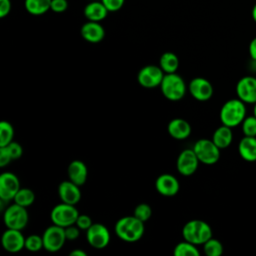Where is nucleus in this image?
Masks as SVG:
<instances>
[{
	"label": "nucleus",
	"mask_w": 256,
	"mask_h": 256,
	"mask_svg": "<svg viewBox=\"0 0 256 256\" xmlns=\"http://www.w3.org/2000/svg\"><path fill=\"white\" fill-rule=\"evenodd\" d=\"M115 234L121 240L133 243L140 240L144 234V222L137 219L134 215L120 218L114 227Z\"/></svg>",
	"instance_id": "1"
},
{
	"label": "nucleus",
	"mask_w": 256,
	"mask_h": 256,
	"mask_svg": "<svg viewBox=\"0 0 256 256\" xmlns=\"http://www.w3.org/2000/svg\"><path fill=\"white\" fill-rule=\"evenodd\" d=\"M246 117L245 103L238 99L226 101L220 110V120L223 125L235 127L243 122Z\"/></svg>",
	"instance_id": "2"
},
{
	"label": "nucleus",
	"mask_w": 256,
	"mask_h": 256,
	"mask_svg": "<svg viewBox=\"0 0 256 256\" xmlns=\"http://www.w3.org/2000/svg\"><path fill=\"white\" fill-rule=\"evenodd\" d=\"M182 236L184 240L195 245H203L212 237V229L205 221L194 219L188 221L184 225L182 229Z\"/></svg>",
	"instance_id": "3"
},
{
	"label": "nucleus",
	"mask_w": 256,
	"mask_h": 256,
	"mask_svg": "<svg viewBox=\"0 0 256 256\" xmlns=\"http://www.w3.org/2000/svg\"><path fill=\"white\" fill-rule=\"evenodd\" d=\"M163 96L170 101H179L186 94V84L183 78L175 73H167L164 75L160 84Z\"/></svg>",
	"instance_id": "4"
},
{
	"label": "nucleus",
	"mask_w": 256,
	"mask_h": 256,
	"mask_svg": "<svg viewBox=\"0 0 256 256\" xmlns=\"http://www.w3.org/2000/svg\"><path fill=\"white\" fill-rule=\"evenodd\" d=\"M78 216L79 212L75 205L64 202L55 205L50 213V219L52 223L63 228L75 224Z\"/></svg>",
	"instance_id": "5"
},
{
	"label": "nucleus",
	"mask_w": 256,
	"mask_h": 256,
	"mask_svg": "<svg viewBox=\"0 0 256 256\" xmlns=\"http://www.w3.org/2000/svg\"><path fill=\"white\" fill-rule=\"evenodd\" d=\"M29 220L26 207L16 203L8 206L3 214V221L7 228L22 230L27 226Z\"/></svg>",
	"instance_id": "6"
},
{
	"label": "nucleus",
	"mask_w": 256,
	"mask_h": 256,
	"mask_svg": "<svg viewBox=\"0 0 256 256\" xmlns=\"http://www.w3.org/2000/svg\"><path fill=\"white\" fill-rule=\"evenodd\" d=\"M199 161L206 165L215 164L220 158V148L209 139H200L192 148Z\"/></svg>",
	"instance_id": "7"
},
{
	"label": "nucleus",
	"mask_w": 256,
	"mask_h": 256,
	"mask_svg": "<svg viewBox=\"0 0 256 256\" xmlns=\"http://www.w3.org/2000/svg\"><path fill=\"white\" fill-rule=\"evenodd\" d=\"M44 249L49 252L59 251L66 242L65 230L58 225H51L45 229L42 235Z\"/></svg>",
	"instance_id": "8"
},
{
	"label": "nucleus",
	"mask_w": 256,
	"mask_h": 256,
	"mask_svg": "<svg viewBox=\"0 0 256 256\" xmlns=\"http://www.w3.org/2000/svg\"><path fill=\"white\" fill-rule=\"evenodd\" d=\"M165 73L156 65H146L140 69L137 75L138 83L144 88H155L160 86Z\"/></svg>",
	"instance_id": "9"
},
{
	"label": "nucleus",
	"mask_w": 256,
	"mask_h": 256,
	"mask_svg": "<svg viewBox=\"0 0 256 256\" xmlns=\"http://www.w3.org/2000/svg\"><path fill=\"white\" fill-rule=\"evenodd\" d=\"M87 242L95 249H103L110 242V232L108 228L101 223H93L86 230Z\"/></svg>",
	"instance_id": "10"
},
{
	"label": "nucleus",
	"mask_w": 256,
	"mask_h": 256,
	"mask_svg": "<svg viewBox=\"0 0 256 256\" xmlns=\"http://www.w3.org/2000/svg\"><path fill=\"white\" fill-rule=\"evenodd\" d=\"M20 189L18 177L12 172H3L0 175V199L6 202L13 200Z\"/></svg>",
	"instance_id": "11"
},
{
	"label": "nucleus",
	"mask_w": 256,
	"mask_h": 256,
	"mask_svg": "<svg viewBox=\"0 0 256 256\" xmlns=\"http://www.w3.org/2000/svg\"><path fill=\"white\" fill-rule=\"evenodd\" d=\"M199 162L200 161L193 149H184L178 155L176 167L181 175L190 176L197 170Z\"/></svg>",
	"instance_id": "12"
},
{
	"label": "nucleus",
	"mask_w": 256,
	"mask_h": 256,
	"mask_svg": "<svg viewBox=\"0 0 256 256\" xmlns=\"http://www.w3.org/2000/svg\"><path fill=\"white\" fill-rule=\"evenodd\" d=\"M25 238L21 230L7 228L1 237L3 248L10 253H17L25 248Z\"/></svg>",
	"instance_id": "13"
},
{
	"label": "nucleus",
	"mask_w": 256,
	"mask_h": 256,
	"mask_svg": "<svg viewBox=\"0 0 256 256\" xmlns=\"http://www.w3.org/2000/svg\"><path fill=\"white\" fill-rule=\"evenodd\" d=\"M236 93L244 103H256V78L253 76L242 77L237 82Z\"/></svg>",
	"instance_id": "14"
},
{
	"label": "nucleus",
	"mask_w": 256,
	"mask_h": 256,
	"mask_svg": "<svg viewBox=\"0 0 256 256\" xmlns=\"http://www.w3.org/2000/svg\"><path fill=\"white\" fill-rule=\"evenodd\" d=\"M188 90L192 97L198 101H207L213 95L212 84L202 77L193 78L188 85Z\"/></svg>",
	"instance_id": "15"
},
{
	"label": "nucleus",
	"mask_w": 256,
	"mask_h": 256,
	"mask_svg": "<svg viewBox=\"0 0 256 256\" xmlns=\"http://www.w3.org/2000/svg\"><path fill=\"white\" fill-rule=\"evenodd\" d=\"M155 188L159 194L171 197L178 193L180 186L178 179L174 175L164 173L157 177L155 181Z\"/></svg>",
	"instance_id": "16"
},
{
	"label": "nucleus",
	"mask_w": 256,
	"mask_h": 256,
	"mask_svg": "<svg viewBox=\"0 0 256 256\" xmlns=\"http://www.w3.org/2000/svg\"><path fill=\"white\" fill-rule=\"evenodd\" d=\"M58 195L62 202L75 205L81 199L80 186L71 180L62 181L58 186Z\"/></svg>",
	"instance_id": "17"
},
{
	"label": "nucleus",
	"mask_w": 256,
	"mask_h": 256,
	"mask_svg": "<svg viewBox=\"0 0 256 256\" xmlns=\"http://www.w3.org/2000/svg\"><path fill=\"white\" fill-rule=\"evenodd\" d=\"M82 38L89 43H99L105 37V29L100 22L87 21L80 29Z\"/></svg>",
	"instance_id": "18"
},
{
	"label": "nucleus",
	"mask_w": 256,
	"mask_h": 256,
	"mask_svg": "<svg viewBox=\"0 0 256 256\" xmlns=\"http://www.w3.org/2000/svg\"><path fill=\"white\" fill-rule=\"evenodd\" d=\"M169 135L176 140H184L191 134V126L183 118H174L167 125Z\"/></svg>",
	"instance_id": "19"
},
{
	"label": "nucleus",
	"mask_w": 256,
	"mask_h": 256,
	"mask_svg": "<svg viewBox=\"0 0 256 256\" xmlns=\"http://www.w3.org/2000/svg\"><path fill=\"white\" fill-rule=\"evenodd\" d=\"M83 13L87 20L101 22L102 20H104L107 17L109 11L100 0L99 1L94 0V1L89 2L84 7Z\"/></svg>",
	"instance_id": "20"
},
{
	"label": "nucleus",
	"mask_w": 256,
	"mask_h": 256,
	"mask_svg": "<svg viewBox=\"0 0 256 256\" xmlns=\"http://www.w3.org/2000/svg\"><path fill=\"white\" fill-rule=\"evenodd\" d=\"M68 177L69 180L75 184L82 186L85 184L88 177V169L85 163L81 160H73L68 166Z\"/></svg>",
	"instance_id": "21"
},
{
	"label": "nucleus",
	"mask_w": 256,
	"mask_h": 256,
	"mask_svg": "<svg viewBox=\"0 0 256 256\" xmlns=\"http://www.w3.org/2000/svg\"><path fill=\"white\" fill-rule=\"evenodd\" d=\"M241 158L247 162L256 161V137L244 136L238 145Z\"/></svg>",
	"instance_id": "22"
},
{
	"label": "nucleus",
	"mask_w": 256,
	"mask_h": 256,
	"mask_svg": "<svg viewBox=\"0 0 256 256\" xmlns=\"http://www.w3.org/2000/svg\"><path fill=\"white\" fill-rule=\"evenodd\" d=\"M232 139H233V133H232L231 127L223 124L214 131L212 136V141L220 149L227 148L231 144Z\"/></svg>",
	"instance_id": "23"
},
{
	"label": "nucleus",
	"mask_w": 256,
	"mask_h": 256,
	"mask_svg": "<svg viewBox=\"0 0 256 256\" xmlns=\"http://www.w3.org/2000/svg\"><path fill=\"white\" fill-rule=\"evenodd\" d=\"M51 0H24L26 11L34 16H40L50 10Z\"/></svg>",
	"instance_id": "24"
},
{
	"label": "nucleus",
	"mask_w": 256,
	"mask_h": 256,
	"mask_svg": "<svg viewBox=\"0 0 256 256\" xmlns=\"http://www.w3.org/2000/svg\"><path fill=\"white\" fill-rule=\"evenodd\" d=\"M159 66L165 74L175 73L179 67V59L173 52H165L160 56Z\"/></svg>",
	"instance_id": "25"
},
{
	"label": "nucleus",
	"mask_w": 256,
	"mask_h": 256,
	"mask_svg": "<svg viewBox=\"0 0 256 256\" xmlns=\"http://www.w3.org/2000/svg\"><path fill=\"white\" fill-rule=\"evenodd\" d=\"M196 246L197 245L184 240L174 247L173 254L175 256H199L200 252Z\"/></svg>",
	"instance_id": "26"
},
{
	"label": "nucleus",
	"mask_w": 256,
	"mask_h": 256,
	"mask_svg": "<svg viewBox=\"0 0 256 256\" xmlns=\"http://www.w3.org/2000/svg\"><path fill=\"white\" fill-rule=\"evenodd\" d=\"M34 200H35V194L29 188H20L13 199L14 203L21 205L23 207H28L32 205Z\"/></svg>",
	"instance_id": "27"
},
{
	"label": "nucleus",
	"mask_w": 256,
	"mask_h": 256,
	"mask_svg": "<svg viewBox=\"0 0 256 256\" xmlns=\"http://www.w3.org/2000/svg\"><path fill=\"white\" fill-rule=\"evenodd\" d=\"M14 129L7 121L0 122V147L7 146L13 141Z\"/></svg>",
	"instance_id": "28"
},
{
	"label": "nucleus",
	"mask_w": 256,
	"mask_h": 256,
	"mask_svg": "<svg viewBox=\"0 0 256 256\" xmlns=\"http://www.w3.org/2000/svg\"><path fill=\"white\" fill-rule=\"evenodd\" d=\"M203 250L207 256H220L223 253V245L219 240L211 237L203 244Z\"/></svg>",
	"instance_id": "29"
},
{
	"label": "nucleus",
	"mask_w": 256,
	"mask_h": 256,
	"mask_svg": "<svg viewBox=\"0 0 256 256\" xmlns=\"http://www.w3.org/2000/svg\"><path fill=\"white\" fill-rule=\"evenodd\" d=\"M44 248L43 238L37 234L29 235L25 238V249L30 252H37Z\"/></svg>",
	"instance_id": "30"
},
{
	"label": "nucleus",
	"mask_w": 256,
	"mask_h": 256,
	"mask_svg": "<svg viewBox=\"0 0 256 256\" xmlns=\"http://www.w3.org/2000/svg\"><path fill=\"white\" fill-rule=\"evenodd\" d=\"M133 215L137 219L141 220L142 222H146L147 220L150 219V217L152 215V209H151L150 205H148L146 203H141V204H138L134 208Z\"/></svg>",
	"instance_id": "31"
},
{
	"label": "nucleus",
	"mask_w": 256,
	"mask_h": 256,
	"mask_svg": "<svg viewBox=\"0 0 256 256\" xmlns=\"http://www.w3.org/2000/svg\"><path fill=\"white\" fill-rule=\"evenodd\" d=\"M241 124H242V131L245 136L256 137V117L254 115L245 117V119Z\"/></svg>",
	"instance_id": "32"
},
{
	"label": "nucleus",
	"mask_w": 256,
	"mask_h": 256,
	"mask_svg": "<svg viewBox=\"0 0 256 256\" xmlns=\"http://www.w3.org/2000/svg\"><path fill=\"white\" fill-rule=\"evenodd\" d=\"M3 147H4V146H3ZM6 147H7V150H8V152H9V154H10L11 157H12V160L19 159V158L22 156L23 149H22V146H21L18 142L12 141V142L9 143Z\"/></svg>",
	"instance_id": "33"
},
{
	"label": "nucleus",
	"mask_w": 256,
	"mask_h": 256,
	"mask_svg": "<svg viewBox=\"0 0 256 256\" xmlns=\"http://www.w3.org/2000/svg\"><path fill=\"white\" fill-rule=\"evenodd\" d=\"M100 1L105 5V7L108 9L109 12H116L120 10L125 3V0H100Z\"/></svg>",
	"instance_id": "34"
},
{
	"label": "nucleus",
	"mask_w": 256,
	"mask_h": 256,
	"mask_svg": "<svg viewBox=\"0 0 256 256\" xmlns=\"http://www.w3.org/2000/svg\"><path fill=\"white\" fill-rule=\"evenodd\" d=\"M64 230H65L66 239L69 240V241H73V240H76L79 237L81 229L76 224H73V225L65 227Z\"/></svg>",
	"instance_id": "35"
},
{
	"label": "nucleus",
	"mask_w": 256,
	"mask_h": 256,
	"mask_svg": "<svg viewBox=\"0 0 256 256\" xmlns=\"http://www.w3.org/2000/svg\"><path fill=\"white\" fill-rule=\"evenodd\" d=\"M68 8L67 0H51L50 10L55 13H63Z\"/></svg>",
	"instance_id": "36"
},
{
	"label": "nucleus",
	"mask_w": 256,
	"mask_h": 256,
	"mask_svg": "<svg viewBox=\"0 0 256 256\" xmlns=\"http://www.w3.org/2000/svg\"><path fill=\"white\" fill-rule=\"evenodd\" d=\"M81 230H87L92 224V219L90 218V216L86 215V214H79L76 223H75Z\"/></svg>",
	"instance_id": "37"
},
{
	"label": "nucleus",
	"mask_w": 256,
	"mask_h": 256,
	"mask_svg": "<svg viewBox=\"0 0 256 256\" xmlns=\"http://www.w3.org/2000/svg\"><path fill=\"white\" fill-rule=\"evenodd\" d=\"M12 161V157L9 154L7 147H0V166L4 167L6 165H8L10 162Z\"/></svg>",
	"instance_id": "38"
},
{
	"label": "nucleus",
	"mask_w": 256,
	"mask_h": 256,
	"mask_svg": "<svg viewBox=\"0 0 256 256\" xmlns=\"http://www.w3.org/2000/svg\"><path fill=\"white\" fill-rule=\"evenodd\" d=\"M11 1L10 0H0V17H6L11 11Z\"/></svg>",
	"instance_id": "39"
},
{
	"label": "nucleus",
	"mask_w": 256,
	"mask_h": 256,
	"mask_svg": "<svg viewBox=\"0 0 256 256\" xmlns=\"http://www.w3.org/2000/svg\"><path fill=\"white\" fill-rule=\"evenodd\" d=\"M249 55L250 57L256 61V37L253 38L249 44Z\"/></svg>",
	"instance_id": "40"
},
{
	"label": "nucleus",
	"mask_w": 256,
	"mask_h": 256,
	"mask_svg": "<svg viewBox=\"0 0 256 256\" xmlns=\"http://www.w3.org/2000/svg\"><path fill=\"white\" fill-rule=\"evenodd\" d=\"M69 255H70V256H86L87 254H86V252H84V251L81 250V249H74L73 251L70 252Z\"/></svg>",
	"instance_id": "41"
},
{
	"label": "nucleus",
	"mask_w": 256,
	"mask_h": 256,
	"mask_svg": "<svg viewBox=\"0 0 256 256\" xmlns=\"http://www.w3.org/2000/svg\"><path fill=\"white\" fill-rule=\"evenodd\" d=\"M251 15H252V19H253V20H254V22L256 23V3H255V4H254V6L252 7Z\"/></svg>",
	"instance_id": "42"
},
{
	"label": "nucleus",
	"mask_w": 256,
	"mask_h": 256,
	"mask_svg": "<svg viewBox=\"0 0 256 256\" xmlns=\"http://www.w3.org/2000/svg\"><path fill=\"white\" fill-rule=\"evenodd\" d=\"M253 111H254V116L256 117V103H254V109H253Z\"/></svg>",
	"instance_id": "43"
}]
</instances>
